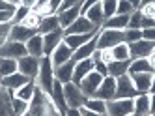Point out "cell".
Masks as SVG:
<instances>
[{
  "label": "cell",
  "instance_id": "obj_5",
  "mask_svg": "<svg viewBox=\"0 0 155 116\" xmlns=\"http://www.w3.org/2000/svg\"><path fill=\"white\" fill-rule=\"evenodd\" d=\"M133 112H135V97L107 101V114L108 116H129Z\"/></svg>",
  "mask_w": 155,
  "mask_h": 116
},
{
  "label": "cell",
  "instance_id": "obj_47",
  "mask_svg": "<svg viewBox=\"0 0 155 116\" xmlns=\"http://www.w3.org/2000/svg\"><path fill=\"white\" fill-rule=\"evenodd\" d=\"M140 11L146 17H150V19H155V4H148V6H142L140 8Z\"/></svg>",
  "mask_w": 155,
  "mask_h": 116
},
{
  "label": "cell",
  "instance_id": "obj_22",
  "mask_svg": "<svg viewBox=\"0 0 155 116\" xmlns=\"http://www.w3.org/2000/svg\"><path fill=\"white\" fill-rule=\"evenodd\" d=\"M51 97L54 101V105H56L60 109L62 114H65V111H68V105H65V96H64V84L60 83V80L54 79V83H52V88H51Z\"/></svg>",
  "mask_w": 155,
  "mask_h": 116
},
{
  "label": "cell",
  "instance_id": "obj_6",
  "mask_svg": "<svg viewBox=\"0 0 155 116\" xmlns=\"http://www.w3.org/2000/svg\"><path fill=\"white\" fill-rule=\"evenodd\" d=\"M17 66H19V69H17L19 73H23V75H26V77H30V79L36 80L38 73H39L41 58H36V56L26 54V56H23V58H19V60H17Z\"/></svg>",
  "mask_w": 155,
  "mask_h": 116
},
{
  "label": "cell",
  "instance_id": "obj_32",
  "mask_svg": "<svg viewBox=\"0 0 155 116\" xmlns=\"http://www.w3.org/2000/svg\"><path fill=\"white\" fill-rule=\"evenodd\" d=\"M135 112L140 116H150V94H138L135 97Z\"/></svg>",
  "mask_w": 155,
  "mask_h": 116
},
{
  "label": "cell",
  "instance_id": "obj_3",
  "mask_svg": "<svg viewBox=\"0 0 155 116\" xmlns=\"http://www.w3.org/2000/svg\"><path fill=\"white\" fill-rule=\"evenodd\" d=\"M52 83H54V66L51 62V56H41V66H39V73L36 77V84L49 94L52 88Z\"/></svg>",
  "mask_w": 155,
  "mask_h": 116
},
{
  "label": "cell",
  "instance_id": "obj_41",
  "mask_svg": "<svg viewBox=\"0 0 155 116\" xmlns=\"http://www.w3.org/2000/svg\"><path fill=\"white\" fill-rule=\"evenodd\" d=\"M133 6L129 0H118V9H116V15H131L133 13Z\"/></svg>",
  "mask_w": 155,
  "mask_h": 116
},
{
  "label": "cell",
  "instance_id": "obj_53",
  "mask_svg": "<svg viewBox=\"0 0 155 116\" xmlns=\"http://www.w3.org/2000/svg\"><path fill=\"white\" fill-rule=\"evenodd\" d=\"M64 116H82V114H81V109H68Z\"/></svg>",
  "mask_w": 155,
  "mask_h": 116
},
{
  "label": "cell",
  "instance_id": "obj_43",
  "mask_svg": "<svg viewBox=\"0 0 155 116\" xmlns=\"http://www.w3.org/2000/svg\"><path fill=\"white\" fill-rule=\"evenodd\" d=\"M94 69L97 73H101L103 77H107L108 75V67H107V64L105 62H101L99 58H94Z\"/></svg>",
  "mask_w": 155,
  "mask_h": 116
},
{
  "label": "cell",
  "instance_id": "obj_59",
  "mask_svg": "<svg viewBox=\"0 0 155 116\" xmlns=\"http://www.w3.org/2000/svg\"><path fill=\"white\" fill-rule=\"evenodd\" d=\"M6 2H9V4H13V6H21V0H6Z\"/></svg>",
  "mask_w": 155,
  "mask_h": 116
},
{
  "label": "cell",
  "instance_id": "obj_14",
  "mask_svg": "<svg viewBox=\"0 0 155 116\" xmlns=\"http://www.w3.org/2000/svg\"><path fill=\"white\" fill-rule=\"evenodd\" d=\"M71 58H73V49H71L65 41H62L58 47L52 51V54H51V62H52L54 67H58V66L65 64L68 60H71Z\"/></svg>",
  "mask_w": 155,
  "mask_h": 116
},
{
  "label": "cell",
  "instance_id": "obj_23",
  "mask_svg": "<svg viewBox=\"0 0 155 116\" xmlns=\"http://www.w3.org/2000/svg\"><path fill=\"white\" fill-rule=\"evenodd\" d=\"M12 99H13V92L0 86V116H15Z\"/></svg>",
  "mask_w": 155,
  "mask_h": 116
},
{
  "label": "cell",
  "instance_id": "obj_7",
  "mask_svg": "<svg viewBox=\"0 0 155 116\" xmlns=\"http://www.w3.org/2000/svg\"><path fill=\"white\" fill-rule=\"evenodd\" d=\"M101 28L95 26L94 22H90L86 15H81L77 21H73L71 25L64 30V36H69V34H92V32H99Z\"/></svg>",
  "mask_w": 155,
  "mask_h": 116
},
{
  "label": "cell",
  "instance_id": "obj_49",
  "mask_svg": "<svg viewBox=\"0 0 155 116\" xmlns=\"http://www.w3.org/2000/svg\"><path fill=\"white\" fill-rule=\"evenodd\" d=\"M15 11H0V22H12Z\"/></svg>",
  "mask_w": 155,
  "mask_h": 116
},
{
  "label": "cell",
  "instance_id": "obj_35",
  "mask_svg": "<svg viewBox=\"0 0 155 116\" xmlns=\"http://www.w3.org/2000/svg\"><path fill=\"white\" fill-rule=\"evenodd\" d=\"M86 109H90L94 112H101V114H107V101L103 99H97V97H88L86 101Z\"/></svg>",
  "mask_w": 155,
  "mask_h": 116
},
{
  "label": "cell",
  "instance_id": "obj_20",
  "mask_svg": "<svg viewBox=\"0 0 155 116\" xmlns=\"http://www.w3.org/2000/svg\"><path fill=\"white\" fill-rule=\"evenodd\" d=\"M75 64H77V62L71 58V60H68L65 64H62V66H58V67H54V79L60 80L62 84L71 83V80H73V69H75Z\"/></svg>",
  "mask_w": 155,
  "mask_h": 116
},
{
  "label": "cell",
  "instance_id": "obj_39",
  "mask_svg": "<svg viewBox=\"0 0 155 116\" xmlns=\"http://www.w3.org/2000/svg\"><path fill=\"white\" fill-rule=\"evenodd\" d=\"M30 8H26V6H23V4H21V6H17V9H15V15H13V21H12V25H21V22H23L25 21V17L30 13Z\"/></svg>",
  "mask_w": 155,
  "mask_h": 116
},
{
  "label": "cell",
  "instance_id": "obj_30",
  "mask_svg": "<svg viewBox=\"0 0 155 116\" xmlns=\"http://www.w3.org/2000/svg\"><path fill=\"white\" fill-rule=\"evenodd\" d=\"M153 73V67L150 66V60L148 58H135V60H131V66H129V75L131 73Z\"/></svg>",
  "mask_w": 155,
  "mask_h": 116
},
{
  "label": "cell",
  "instance_id": "obj_21",
  "mask_svg": "<svg viewBox=\"0 0 155 116\" xmlns=\"http://www.w3.org/2000/svg\"><path fill=\"white\" fill-rule=\"evenodd\" d=\"M56 30H64L62 25H60V17H58V13L47 15V17H41L39 28H38V32L41 34V36H45V34H51V32H56Z\"/></svg>",
  "mask_w": 155,
  "mask_h": 116
},
{
  "label": "cell",
  "instance_id": "obj_2",
  "mask_svg": "<svg viewBox=\"0 0 155 116\" xmlns=\"http://www.w3.org/2000/svg\"><path fill=\"white\" fill-rule=\"evenodd\" d=\"M64 96H65V105H68V109H81L88 101V96L81 90L79 84L73 83V80L64 84Z\"/></svg>",
  "mask_w": 155,
  "mask_h": 116
},
{
  "label": "cell",
  "instance_id": "obj_13",
  "mask_svg": "<svg viewBox=\"0 0 155 116\" xmlns=\"http://www.w3.org/2000/svg\"><path fill=\"white\" fill-rule=\"evenodd\" d=\"M30 80H34V79H30V77L23 75V73L15 71V73H12V75H8V77H4V79H0V86H2V88H8V90H12V92H15V90H19L21 86H25L26 83H30Z\"/></svg>",
  "mask_w": 155,
  "mask_h": 116
},
{
  "label": "cell",
  "instance_id": "obj_1",
  "mask_svg": "<svg viewBox=\"0 0 155 116\" xmlns=\"http://www.w3.org/2000/svg\"><path fill=\"white\" fill-rule=\"evenodd\" d=\"M23 116H64L60 109L54 105V101L51 94H47L45 90H41L39 86L36 88V94L28 103V111Z\"/></svg>",
  "mask_w": 155,
  "mask_h": 116
},
{
  "label": "cell",
  "instance_id": "obj_51",
  "mask_svg": "<svg viewBox=\"0 0 155 116\" xmlns=\"http://www.w3.org/2000/svg\"><path fill=\"white\" fill-rule=\"evenodd\" d=\"M81 114L82 116H108V114H101V112H94V111L86 109V107H81Z\"/></svg>",
  "mask_w": 155,
  "mask_h": 116
},
{
  "label": "cell",
  "instance_id": "obj_8",
  "mask_svg": "<svg viewBox=\"0 0 155 116\" xmlns=\"http://www.w3.org/2000/svg\"><path fill=\"white\" fill-rule=\"evenodd\" d=\"M138 92L133 84L129 75H121L116 79V99H125V97H137Z\"/></svg>",
  "mask_w": 155,
  "mask_h": 116
},
{
  "label": "cell",
  "instance_id": "obj_42",
  "mask_svg": "<svg viewBox=\"0 0 155 116\" xmlns=\"http://www.w3.org/2000/svg\"><path fill=\"white\" fill-rule=\"evenodd\" d=\"M9 32H12V22H0V47L9 39Z\"/></svg>",
  "mask_w": 155,
  "mask_h": 116
},
{
  "label": "cell",
  "instance_id": "obj_10",
  "mask_svg": "<svg viewBox=\"0 0 155 116\" xmlns=\"http://www.w3.org/2000/svg\"><path fill=\"white\" fill-rule=\"evenodd\" d=\"M94 97L103 99V101H112V99H116V79L110 77V75H107L103 79V83L99 84V88H97V92L94 94Z\"/></svg>",
  "mask_w": 155,
  "mask_h": 116
},
{
  "label": "cell",
  "instance_id": "obj_4",
  "mask_svg": "<svg viewBox=\"0 0 155 116\" xmlns=\"http://www.w3.org/2000/svg\"><path fill=\"white\" fill-rule=\"evenodd\" d=\"M118 43H125L124 30L101 28V32H99V36H97V49H112Z\"/></svg>",
  "mask_w": 155,
  "mask_h": 116
},
{
  "label": "cell",
  "instance_id": "obj_48",
  "mask_svg": "<svg viewBox=\"0 0 155 116\" xmlns=\"http://www.w3.org/2000/svg\"><path fill=\"white\" fill-rule=\"evenodd\" d=\"M103 0H84L82 2V8H81V15H84L86 11H88V8H92L94 4H101Z\"/></svg>",
  "mask_w": 155,
  "mask_h": 116
},
{
  "label": "cell",
  "instance_id": "obj_27",
  "mask_svg": "<svg viewBox=\"0 0 155 116\" xmlns=\"http://www.w3.org/2000/svg\"><path fill=\"white\" fill-rule=\"evenodd\" d=\"M129 66H131V60H112L110 64H107L108 75L114 77V79H118V77H121V75H127Z\"/></svg>",
  "mask_w": 155,
  "mask_h": 116
},
{
  "label": "cell",
  "instance_id": "obj_52",
  "mask_svg": "<svg viewBox=\"0 0 155 116\" xmlns=\"http://www.w3.org/2000/svg\"><path fill=\"white\" fill-rule=\"evenodd\" d=\"M155 114V94H150V116Z\"/></svg>",
  "mask_w": 155,
  "mask_h": 116
},
{
  "label": "cell",
  "instance_id": "obj_38",
  "mask_svg": "<svg viewBox=\"0 0 155 116\" xmlns=\"http://www.w3.org/2000/svg\"><path fill=\"white\" fill-rule=\"evenodd\" d=\"M12 105H13L15 116H23V114L28 111V101H23V99L15 97V96H13V99H12Z\"/></svg>",
  "mask_w": 155,
  "mask_h": 116
},
{
  "label": "cell",
  "instance_id": "obj_11",
  "mask_svg": "<svg viewBox=\"0 0 155 116\" xmlns=\"http://www.w3.org/2000/svg\"><path fill=\"white\" fill-rule=\"evenodd\" d=\"M26 45L25 43H19V41H12L8 39L2 47H0V56L2 58H15V60H19V58L26 56Z\"/></svg>",
  "mask_w": 155,
  "mask_h": 116
},
{
  "label": "cell",
  "instance_id": "obj_9",
  "mask_svg": "<svg viewBox=\"0 0 155 116\" xmlns=\"http://www.w3.org/2000/svg\"><path fill=\"white\" fill-rule=\"evenodd\" d=\"M103 79H105V77H103L101 73H97L95 69H94V71H90V73H88V75L81 80L79 86H81V90L84 92V94H86L88 97H94V94L97 92L99 84L103 83Z\"/></svg>",
  "mask_w": 155,
  "mask_h": 116
},
{
  "label": "cell",
  "instance_id": "obj_24",
  "mask_svg": "<svg viewBox=\"0 0 155 116\" xmlns=\"http://www.w3.org/2000/svg\"><path fill=\"white\" fill-rule=\"evenodd\" d=\"M81 8H82V4H77V6H73V8H69V9H65V11H60L58 13V17H60V25H62V28L65 30L73 21H77L81 17Z\"/></svg>",
  "mask_w": 155,
  "mask_h": 116
},
{
  "label": "cell",
  "instance_id": "obj_15",
  "mask_svg": "<svg viewBox=\"0 0 155 116\" xmlns=\"http://www.w3.org/2000/svg\"><path fill=\"white\" fill-rule=\"evenodd\" d=\"M155 73V71H153ZM153 73H127L133 80V84H135L137 92L138 94H150V88H151V79H153Z\"/></svg>",
  "mask_w": 155,
  "mask_h": 116
},
{
  "label": "cell",
  "instance_id": "obj_37",
  "mask_svg": "<svg viewBox=\"0 0 155 116\" xmlns=\"http://www.w3.org/2000/svg\"><path fill=\"white\" fill-rule=\"evenodd\" d=\"M39 22H41V15L36 13V11L32 9L30 13L25 17V21L21 22V25H25V26H28V28H36V30H38V28H39Z\"/></svg>",
  "mask_w": 155,
  "mask_h": 116
},
{
  "label": "cell",
  "instance_id": "obj_33",
  "mask_svg": "<svg viewBox=\"0 0 155 116\" xmlns=\"http://www.w3.org/2000/svg\"><path fill=\"white\" fill-rule=\"evenodd\" d=\"M17 69H19V66H17L15 58H2V56H0V79L15 73Z\"/></svg>",
  "mask_w": 155,
  "mask_h": 116
},
{
  "label": "cell",
  "instance_id": "obj_40",
  "mask_svg": "<svg viewBox=\"0 0 155 116\" xmlns=\"http://www.w3.org/2000/svg\"><path fill=\"white\" fill-rule=\"evenodd\" d=\"M124 34H125V43H135V41L142 39V30H138V28H125Z\"/></svg>",
  "mask_w": 155,
  "mask_h": 116
},
{
  "label": "cell",
  "instance_id": "obj_17",
  "mask_svg": "<svg viewBox=\"0 0 155 116\" xmlns=\"http://www.w3.org/2000/svg\"><path fill=\"white\" fill-rule=\"evenodd\" d=\"M64 41V30H56V32H51L43 36V54L51 56L52 51L58 47V45Z\"/></svg>",
  "mask_w": 155,
  "mask_h": 116
},
{
  "label": "cell",
  "instance_id": "obj_16",
  "mask_svg": "<svg viewBox=\"0 0 155 116\" xmlns=\"http://www.w3.org/2000/svg\"><path fill=\"white\" fill-rule=\"evenodd\" d=\"M39 34L36 28H28L25 25H12V32H9V39L19 41V43H26L32 36Z\"/></svg>",
  "mask_w": 155,
  "mask_h": 116
},
{
  "label": "cell",
  "instance_id": "obj_54",
  "mask_svg": "<svg viewBox=\"0 0 155 116\" xmlns=\"http://www.w3.org/2000/svg\"><path fill=\"white\" fill-rule=\"evenodd\" d=\"M21 4H23V6H26V8H34L36 4H38V0H21Z\"/></svg>",
  "mask_w": 155,
  "mask_h": 116
},
{
  "label": "cell",
  "instance_id": "obj_19",
  "mask_svg": "<svg viewBox=\"0 0 155 116\" xmlns=\"http://www.w3.org/2000/svg\"><path fill=\"white\" fill-rule=\"evenodd\" d=\"M90 71H94V58H84V60H79V62L75 64V69H73V83L79 84Z\"/></svg>",
  "mask_w": 155,
  "mask_h": 116
},
{
  "label": "cell",
  "instance_id": "obj_61",
  "mask_svg": "<svg viewBox=\"0 0 155 116\" xmlns=\"http://www.w3.org/2000/svg\"><path fill=\"white\" fill-rule=\"evenodd\" d=\"M151 116H155V114H151Z\"/></svg>",
  "mask_w": 155,
  "mask_h": 116
},
{
  "label": "cell",
  "instance_id": "obj_50",
  "mask_svg": "<svg viewBox=\"0 0 155 116\" xmlns=\"http://www.w3.org/2000/svg\"><path fill=\"white\" fill-rule=\"evenodd\" d=\"M15 9H17V6L6 2V0H0V11H15Z\"/></svg>",
  "mask_w": 155,
  "mask_h": 116
},
{
  "label": "cell",
  "instance_id": "obj_26",
  "mask_svg": "<svg viewBox=\"0 0 155 116\" xmlns=\"http://www.w3.org/2000/svg\"><path fill=\"white\" fill-rule=\"evenodd\" d=\"M95 34H99V32H92V34H69V36H64V41L75 51V49H79L81 45L88 43V41L95 36Z\"/></svg>",
  "mask_w": 155,
  "mask_h": 116
},
{
  "label": "cell",
  "instance_id": "obj_57",
  "mask_svg": "<svg viewBox=\"0 0 155 116\" xmlns=\"http://www.w3.org/2000/svg\"><path fill=\"white\" fill-rule=\"evenodd\" d=\"M150 94H155V73H153V79H151V88H150Z\"/></svg>",
  "mask_w": 155,
  "mask_h": 116
},
{
  "label": "cell",
  "instance_id": "obj_45",
  "mask_svg": "<svg viewBox=\"0 0 155 116\" xmlns=\"http://www.w3.org/2000/svg\"><path fill=\"white\" fill-rule=\"evenodd\" d=\"M82 2H84V0H64L62 6H60V9H58V13H60V11H65V9L73 8V6H77V4H82Z\"/></svg>",
  "mask_w": 155,
  "mask_h": 116
},
{
  "label": "cell",
  "instance_id": "obj_60",
  "mask_svg": "<svg viewBox=\"0 0 155 116\" xmlns=\"http://www.w3.org/2000/svg\"><path fill=\"white\" fill-rule=\"evenodd\" d=\"M129 116H140V114H137V112H133V114H129Z\"/></svg>",
  "mask_w": 155,
  "mask_h": 116
},
{
  "label": "cell",
  "instance_id": "obj_29",
  "mask_svg": "<svg viewBox=\"0 0 155 116\" xmlns=\"http://www.w3.org/2000/svg\"><path fill=\"white\" fill-rule=\"evenodd\" d=\"M36 88H38L36 80H30V83H26L25 86H21L19 90H15L13 96L19 97V99H23V101H28V103H30L32 97H34V94H36Z\"/></svg>",
  "mask_w": 155,
  "mask_h": 116
},
{
  "label": "cell",
  "instance_id": "obj_46",
  "mask_svg": "<svg viewBox=\"0 0 155 116\" xmlns=\"http://www.w3.org/2000/svg\"><path fill=\"white\" fill-rule=\"evenodd\" d=\"M142 39H148V41H153V43H155V26L144 28V30H142Z\"/></svg>",
  "mask_w": 155,
  "mask_h": 116
},
{
  "label": "cell",
  "instance_id": "obj_58",
  "mask_svg": "<svg viewBox=\"0 0 155 116\" xmlns=\"http://www.w3.org/2000/svg\"><path fill=\"white\" fill-rule=\"evenodd\" d=\"M148 4H155V0H142V4H140V8H142V6H148Z\"/></svg>",
  "mask_w": 155,
  "mask_h": 116
},
{
  "label": "cell",
  "instance_id": "obj_56",
  "mask_svg": "<svg viewBox=\"0 0 155 116\" xmlns=\"http://www.w3.org/2000/svg\"><path fill=\"white\" fill-rule=\"evenodd\" d=\"M148 60H150V66L153 67V71H155V53H151V54L148 56Z\"/></svg>",
  "mask_w": 155,
  "mask_h": 116
},
{
  "label": "cell",
  "instance_id": "obj_25",
  "mask_svg": "<svg viewBox=\"0 0 155 116\" xmlns=\"http://www.w3.org/2000/svg\"><path fill=\"white\" fill-rule=\"evenodd\" d=\"M25 45H26V53H28L30 56H36V58L45 56V54H43V36H41V34L32 36Z\"/></svg>",
  "mask_w": 155,
  "mask_h": 116
},
{
  "label": "cell",
  "instance_id": "obj_28",
  "mask_svg": "<svg viewBox=\"0 0 155 116\" xmlns=\"http://www.w3.org/2000/svg\"><path fill=\"white\" fill-rule=\"evenodd\" d=\"M129 17L131 15H114L103 22V28H114V30H125L129 26Z\"/></svg>",
  "mask_w": 155,
  "mask_h": 116
},
{
  "label": "cell",
  "instance_id": "obj_55",
  "mask_svg": "<svg viewBox=\"0 0 155 116\" xmlns=\"http://www.w3.org/2000/svg\"><path fill=\"white\" fill-rule=\"evenodd\" d=\"M129 2H131L133 9H140V4H142V0H129Z\"/></svg>",
  "mask_w": 155,
  "mask_h": 116
},
{
  "label": "cell",
  "instance_id": "obj_31",
  "mask_svg": "<svg viewBox=\"0 0 155 116\" xmlns=\"http://www.w3.org/2000/svg\"><path fill=\"white\" fill-rule=\"evenodd\" d=\"M90 22H94L95 26L103 28V22H105V15H103V9H101V4H94L92 8H88V11L84 13Z\"/></svg>",
  "mask_w": 155,
  "mask_h": 116
},
{
  "label": "cell",
  "instance_id": "obj_12",
  "mask_svg": "<svg viewBox=\"0 0 155 116\" xmlns=\"http://www.w3.org/2000/svg\"><path fill=\"white\" fill-rule=\"evenodd\" d=\"M129 45V53H131V58H148L153 49H155V43L153 41H148V39H138L135 43H127Z\"/></svg>",
  "mask_w": 155,
  "mask_h": 116
},
{
  "label": "cell",
  "instance_id": "obj_44",
  "mask_svg": "<svg viewBox=\"0 0 155 116\" xmlns=\"http://www.w3.org/2000/svg\"><path fill=\"white\" fill-rule=\"evenodd\" d=\"M99 51H101V58H99L101 62L110 64V62L114 60V56H112V49H99Z\"/></svg>",
  "mask_w": 155,
  "mask_h": 116
},
{
  "label": "cell",
  "instance_id": "obj_18",
  "mask_svg": "<svg viewBox=\"0 0 155 116\" xmlns=\"http://www.w3.org/2000/svg\"><path fill=\"white\" fill-rule=\"evenodd\" d=\"M99 32H101V30H99ZM97 36H99V34H95V36H94L90 41H88V43L81 45L79 49L73 51V60H75V62L84 60V58H92V54L97 51Z\"/></svg>",
  "mask_w": 155,
  "mask_h": 116
},
{
  "label": "cell",
  "instance_id": "obj_36",
  "mask_svg": "<svg viewBox=\"0 0 155 116\" xmlns=\"http://www.w3.org/2000/svg\"><path fill=\"white\" fill-rule=\"evenodd\" d=\"M101 9H103L105 21L110 19V17H114L116 9H118V0H103V2H101Z\"/></svg>",
  "mask_w": 155,
  "mask_h": 116
},
{
  "label": "cell",
  "instance_id": "obj_34",
  "mask_svg": "<svg viewBox=\"0 0 155 116\" xmlns=\"http://www.w3.org/2000/svg\"><path fill=\"white\" fill-rule=\"evenodd\" d=\"M112 56L114 60H133L127 43H118L116 47H112Z\"/></svg>",
  "mask_w": 155,
  "mask_h": 116
}]
</instances>
